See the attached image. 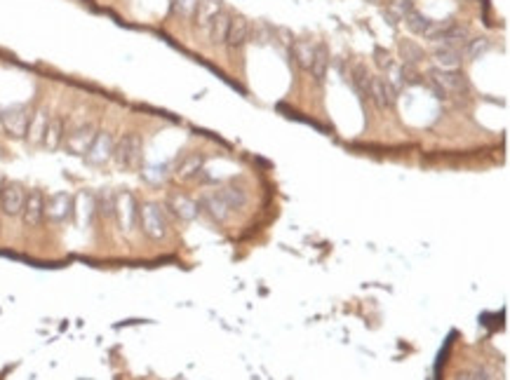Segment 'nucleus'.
Here are the masks:
<instances>
[{
    "mask_svg": "<svg viewBox=\"0 0 510 380\" xmlns=\"http://www.w3.org/2000/svg\"><path fill=\"white\" fill-rule=\"evenodd\" d=\"M428 84L440 99H449V96H468L471 94V82L464 73L459 70H442L433 66L428 70Z\"/></svg>",
    "mask_w": 510,
    "mask_h": 380,
    "instance_id": "obj_1",
    "label": "nucleus"
},
{
    "mask_svg": "<svg viewBox=\"0 0 510 380\" xmlns=\"http://www.w3.org/2000/svg\"><path fill=\"white\" fill-rule=\"evenodd\" d=\"M111 160H113L123 172H137L144 162V141H142V137L135 132L123 134V137L116 141L113 158Z\"/></svg>",
    "mask_w": 510,
    "mask_h": 380,
    "instance_id": "obj_2",
    "label": "nucleus"
},
{
    "mask_svg": "<svg viewBox=\"0 0 510 380\" xmlns=\"http://www.w3.org/2000/svg\"><path fill=\"white\" fill-rule=\"evenodd\" d=\"M139 228L149 239L153 242H160V239L167 237L170 232V225H167V216L160 204L156 202H146L139 207Z\"/></svg>",
    "mask_w": 510,
    "mask_h": 380,
    "instance_id": "obj_3",
    "label": "nucleus"
},
{
    "mask_svg": "<svg viewBox=\"0 0 510 380\" xmlns=\"http://www.w3.org/2000/svg\"><path fill=\"white\" fill-rule=\"evenodd\" d=\"M113 216H116V221H118V225H120V230L125 232V235L135 232V228L139 225V202L130 190H120V193H116Z\"/></svg>",
    "mask_w": 510,
    "mask_h": 380,
    "instance_id": "obj_4",
    "label": "nucleus"
},
{
    "mask_svg": "<svg viewBox=\"0 0 510 380\" xmlns=\"http://www.w3.org/2000/svg\"><path fill=\"white\" fill-rule=\"evenodd\" d=\"M97 125L94 122H80L66 129V139H64V148L71 155H78V158H85V153L89 151L92 141L97 137Z\"/></svg>",
    "mask_w": 510,
    "mask_h": 380,
    "instance_id": "obj_5",
    "label": "nucleus"
},
{
    "mask_svg": "<svg viewBox=\"0 0 510 380\" xmlns=\"http://www.w3.org/2000/svg\"><path fill=\"white\" fill-rule=\"evenodd\" d=\"M26 200V188L17 181H5L0 186V214L15 218L22 214Z\"/></svg>",
    "mask_w": 510,
    "mask_h": 380,
    "instance_id": "obj_6",
    "label": "nucleus"
},
{
    "mask_svg": "<svg viewBox=\"0 0 510 380\" xmlns=\"http://www.w3.org/2000/svg\"><path fill=\"white\" fill-rule=\"evenodd\" d=\"M113 146H116L113 134L106 132V129L97 132L92 146H89V151L85 153V162H87L89 167H104V165H108L111 158H113Z\"/></svg>",
    "mask_w": 510,
    "mask_h": 380,
    "instance_id": "obj_7",
    "label": "nucleus"
},
{
    "mask_svg": "<svg viewBox=\"0 0 510 380\" xmlns=\"http://www.w3.org/2000/svg\"><path fill=\"white\" fill-rule=\"evenodd\" d=\"M29 120H31V110L26 108V106H10V108L0 110V122H3V129L15 139L26 137Z\"/></svg>",
    "mask_w": 510,
    "mask_h": 380,
    "instance_id": "obj_8",
    "label": "nucleus"
},
{
    "mask_svg": "<svg viewBox=\"0 0 510 380\" xmlns=\"http://www.w3.org/2000/svg\"><path fill=\"white\" fill-rule=\"evenodd\" d=\"M75 214V200L68 193H54L45 200V216L52 223H66Z\"/></svg>",
    "mask_w": 510,
    "mask_h": 380,
    "instance_id": "obj_9",
    "label": "nucleus"
},
{
    "mask_svg": "<svg viewBox=\"0 0 510 380\" xmlns=\"http://www.w3.org/2000/svg\"><path fill=\"white\" fill-rule=\"evenodd\" d=\"M367 99L379 110H390V108H395V103H397L395 89L386 82V77H383V75H372V80H369Z\"/></svg>",
    "mask_w": 510,
    "mask_h": 380,
    "instance_id": "obj_10",
    "label": "nucleus"
},
{
    "mask_svg": "<svg viewBox=\"0 0 510 380\" xmlns=\"http://www.w3.org/2000/svg\"><path fill=\"white\" fill-rule=\"evenodd\" d=\"M45 193L43 190H26V200H24V209H22V221L26 228H36V225L43 223L45 218Z\"/></svg>",
    "mask_w": 510,
    "mask_h": 380,
    "instance_id": "obj_11",
    "label": "nucleus"
},
{
    "mask_svg": "<svg viewBox=\"0 0 510 380\" xmlns=\"http://www.w3.org/2000/svg\"><path fill=\"white\" fill-rule=\"evenodd\" d=\"M251 35V24L247 17H242V14H235V17H230V26H228V35H226V47L230 52H235V49H240L244 42L249 40Z\"/></svg>",
    "mask_w": 510,
    "mask_h": 380,
    "instance_id": "obj_12",
    "label": "nucleus"
},
{
    "mask_svg": "<svg viewBox=\"0 0 510 380\" xmlns=\"http://www.w3.org/2000/svg\"><path fill=\"white\" fill-rule=\"evenodd\" d=\"M205 172V158H202L200 153H188L184 155L177 167H174V176L181 181H191V179H198V176Z\"/></svg>",
    "mask_w": 510,
    "mask_h": 380,
    "instance_id": "obj_13",
    "label": "nucleus"
},
{
    "mask_svg": "<svg viewBox=\"0 0 510 380\" xmlns=\"http://www.w3.org/2000/svg\"><path fill=\"white\" fill-rule=\"evenodd\" d=\"M170 209L174 211V216L179 218V221H195V218L200 216V204L193 200V197L188 195H172L170 197Z\"/></svg>",
    "mask_w": 510,
    "mask_h": 380,
    "instance_id": "obj_14",
    "label": "nucleus"
},
{
    "mask_svg": "<svg viewBox=\"0 0 510 380\" xmlns=\"http://www.w3.org/2000/svg\"><path fill=\"white\" fill-rule=\"evenodd\" d=\"M47 122H50V113H47V108H36L31 113L29 129H26V141H29L31 146H43Z\"/></svg>",
    "mask_w": 510,
    "mask_h": 380,
    "instance_id": "obj_15",
    "label": "nucleus"
},
{
    "mask_svg": "<svg viewBox=\"0 0 510 380\" xmlns=\"http://www.w3.org/2000/svg\"><path fill=\"white\" fill-rule=\"evenodd\" d=\"M230 17L233 14L230 12H219L216 17L209 21L207 24V38H209V45H214V47H221V45H226V35H228V26H230Z\"/></svg>",
    "mask_w": 510,
    "mask_h": 380,
    "instance_id": "obj_16",
    "label": "nucleus"
},
{
    "mask_svg": "<svg viewBox=\"0 0 510 380\" xmlns=\"http://www.w3.org/2000/svg\"><path fill=\"white\" fill-rule=\"evenodd\" d=\"M66 139V120L59 115H50V122H47L45 137H43V146L47 151H59L64 146Z\"/></svg>",
    "mask_w": 510,
    "mask_h": 380,
    "instance_id": "obj_17",
    "label": "nucleus"
},
{
    "mask_svg": "<svg viewBox=\"0 0 510 380\" xmlns=\"http://www.w3.org/2000/svg\"><path fill=\"white\" fill-rule=\"evenodd\" d=\"M461 59H464V54H461V49H456V47L435 45V49H433V63H435V68L459 70Z\"/></svg>",
    "mask_w": 510,
    "mask_h": 380,
    "instance_id": "obj_18",
    "label": "nucleus"
},
{
    "mask_svg": "<svg viewBox=\"0 0 510 380\" xmlns=\"http://www.w3.org/2000/svg\"><path fill=\"white\" fill-rule=\"evenodd\" d=\"M397 54H400L402 66H414V68H418V63L425 59V49L418 45L416 40H409V38L397 40Z\"/></svg>",
    "mask_w": 510,
    "mask_h": 380,
    "instance_id": "obj_19",
    "label": "nucleus"
},
{
    "mask_svg": "<svg viewBox=\"0 0 510 380\" xmlns=\"http://www.w3.org/2000/svg\"><path fill=\"white\" fill-rule=\"evenodd\" d=\"M198 204H200V209H205L207 214L214 218V221H226V218L230 216L228 204L221 200V195L216 193V190H212V193H205V195H202V200H200Z\"/></svg>",
    "mask_w": 510,
    "mask_h": 380,
    "instance_id": "obj_20",
    "label": "nucleus"
},
{
    "mask_svg": "<svg viewBox=\"0 0 510 380\" xmlns=\"http://www.w3.org/2000/svg\"><path fill=\"white\" fill-rule=\"evenodd\" d=\"M327 70H330V49L327 45H316V52H313V61H311V68L309 73L313 75V80L316 84H323L325 77H327Z\"/></svg>",
    "mask_w": 510,
    "mask_h": 380,
    "instance_id": "obj_21",
    "label": "nucleus"
},
{
    "mask_svg": "<svg viewBox=\"0 0 510 380\" xmlns=\"http://www.w3.org/2000/svg\"><path fill=\"white\" fill-rule=\"evenodd\" d=\"M216 193L221 195V200L228 204V209L230 211H235V209H242L244 204L249 202V195H247V190H244L242 186H237V183H226V186H221Z\"/></svg>",
    "mask_w": 510,
    "mask_h": 380,
    "instance_id": "obj_22",
    "label": "nucleus"
},
{
    "mask_svg": "<svg viewBox=\"0 0 510 380\" xmlns=\"http://www.w3.org/2000/svg\"><path fill=\"white\" fill-rule=\"evenodd\" d=\"M313 52H316V45H313L311 40L299 38V40L292 42V56H294L297 66L301 68V70H309V68H311Z\"/></svg>",
    "mask_w": 510,
    "mask_h": 380,
    "instance_id": "obj_23",
    "label": "nucleus"
},
{
    "mask_svg": "<svg viewBox=\"0 0 510 380\" xmlns=\"http://www.w3.org/2000/svg\"><path fill=\"white\" fill-rule=\"evenodd\" d=\"M223 12V0H200L198 3V12H195V21H198V26L207 28V24L212 21L216 14Z\"/></svg>",
    "mask_w": 510,
    "mask_h": 380,
    "instance_id": "obj_24",
    "label": "nucleus"
},
{
    "mask_svg": "<svg viewBox=\"0 0 510 380\" xmlns=\"http://www.w3.org/2000/svg\"><path fill=\"white\" fill-rule=\"evenodd\" d=\"M489 49H492V40L482 35V38H471V40H468L464 45V49H461V54H464L468 61H475V59H480V56H485Z\"/></svg>",
    "mask_w": 510,
    "mask_h": 380,
    "instance_id": "obj_25",
    "label": "nucleus"
},
{
    "mask_svg": "<svg viewBox=\"0 0 510 380\" xmlns=\"http://www.w3.org/2000/svg\"><path fill=\"white\" fill-rule=\"evenodd\" d=\"M369 80H372V75H369V70L365 63H355L351 68V82L355 91L360 94V99H367V91H369Z\"/></svg>",
    "mask_w": 510,
    "mask_h": 380,
    "instance_id": "obj_26",
    "label": "nucleus"
},
{
    "mask_svg": "<svg viewBox=\"0 0 510 380\" xmlns=\"http://www.w3.org/2000/svg\"><path fill=\"white\" fill-rule=\"evenodd\" d=\"M402 21H404V26L409 28V33L421 35V38H423L425 31H428V28H430V21H433V19H428L423 12H418L416 7H414V10H411V12L407 14V17L402 19Z\"/></svg>",
    "mask_w": 510,
    "mask_h": 380,
    "instance_id": "obj_27",
    "label": "nucleus"
},
{
    "mask_svg": "<svg viewBox=\"0 0 510 380\" xmlns=\"http://www.w3.org/2000/svg\"><path fill=\"white\" fill-rule=\"evenodd\" d=\"M411 10H414V3H411V0H390L386 7V14H388L390 24L395 26L397 21H402Z\"/></svg>",
    "mask_w": 510,
    "mask_h": 380,
    "instance_id": "obj_28",
    "label": "nucleus"
},
{
    "mask_svg": "<svg viewBox=\"0 0 510 380\" xmlns=\"http://www.w3.org/2000/svg\"><path fill=\"white\" fill-rule=\"evenodd\" d=\"M113 202H116V193L104 190V193L94 195V211H99L104 216H113Z\"/></svg>",
    "mask_w": 510,
    "mask_h": 380,
    "instance_id": "obj_29",
    "label": "nucleus"
},
{
    "mask_svg": "<svg viewBox=\"0 0 510 380\" xmlns=\"http://www.w3.org/2000/svg\"><path fill=\"white\" fill-rule=\"evenodd\" d=\"M198 3L200 0H172V12L184 19H193L198 12Z\"/></svg>",
    "mask_w": 510,
    "mask_h": 380,
    "instance_id": "obj_30",
    "label": "nucleus"
},
{
    "mask_svg": "<svg viewBox=\"0 0 510 380\" xmlns=\"http://www.w3.org/2000/svg\"><path fill=\"white\" fill-rule=\"evenodd\" d=\"M374 63H376V66H379L381 73H386V70H388L390 66H393L395 61H393V54H390L388 49L376 47V49H374Z\"/></svg>",
    "mask_w": 510,
    "mask_h": 380,
    "instance_id": "obj_31",
    "label": "nucleus"
},
{
    "mask_svg": "<svg viewBox=\"0 0 510 380\" xmlns=\"http://www.w3.org/2000/svg\"><path fill=\"white\" fill-rule=\"evenodd\" d=\"M456 380H492V378H489L487 369H468V371H461Z\"/></svg>",
    "mask_w": 510,
    "mask_h": 380,
    "instance_id": "obj_32",
    "label": "nucleus"
},
{
    "mask_svg": "<svg viewBox=\"0 0 510 380\" xmlns=\"http://www.w3.org/2000/svg\"><path fill=\"white\" fill-rule=\"evenodd\" d=\"M367 3H376V0H367Z\"/></svg>",
    "mask_w": 510,
    "mask_h": 380,
    "instance_id": "obj_33",
    "label": "nucleus"
}]
</instances>
